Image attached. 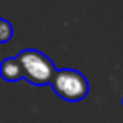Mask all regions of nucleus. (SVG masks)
<instances>
[{
  "label": "nucleus",
  "instance_id": "nucleus-1",
  "mask_svg": "<svg viewBox=\"0 0 123 123\" xmlns=\"http://www.w3.org/2000/svg\"><path fill=\"white\" fill-rule=\"evenodd\" d=\"M18 60L24 71V79L32 85L43 87L51 84L55 74V65L51 58L36 49H25L18 54Z\"/></svg>",
  "mask_w": 123,
  "mask_h": 123
},
{
  "label": "nucleus",
  "instance_id": "nucleus-2",
  "mask_svg": "<svg viewBox=\"0 0 123 123\" xmlns=\"http://www.w3.org/2000/svg\"><path fill=\"white\" fill-rule=\"evenodd\" d=\"M51 85L62 99L69 103L84 99L90 90L87 77L76 69H68V68L57 69Z\"/></svg>",
  "mask_w": 123,
  "mask_h": 123
},
{
  "label": "nucleus",
  "instance_id": "nucleus-3",
  "mask_svg": "<svg viewBox=\"0 0 123 123\" xmlns=\"http://www.w3.org/2000/svg\"><path fill=\"white\" fill-rule=\"evenodd\" d=\"M0 76L6 82H18L24 79V71L18 57H8L0 63Z\"/></svg>",
  "mask_w": 123,
  "mask_h": 123
},
{
  "label": "nucleus",
  "instance_id": "nucleus-4",
  "mask_svg": "<svg viewBox=\"0 0 123 123\" xmlns=\"http://www.w3.org/2000/svg\"><path fill=\"white\" fill-rule=\"evenodd\" d=\"M13 38V25L6 19L0 18V43H8Z\"/></svg>",
  "mask_w": 123,
  "mask_h": 123
},
{
  "label": "nucleus",
  "instance_id": "nucleus-5",
  "mask_svg": "<svg viewBox=\"0 0 123 123\" xmlns=\"http://www.w3.org/2000/svg\"><path fill=\"white\" fill-rule=\"evenodd\" d=\"M122 106H123V99H122Z\"/></svg>",
  "mask_w": 123,
  "mask_h": 123
}]
</instances>
